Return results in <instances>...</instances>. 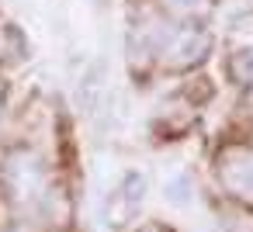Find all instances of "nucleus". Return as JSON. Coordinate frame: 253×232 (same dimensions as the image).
Here are the masks:
<instances>
[{
    "mask_svg": "<svg viewBox=\"0 0 253 232\" xmlns=\"http://www.w3.org/2000/svg\"><path fill=\"white\" fill-rule=\"evenodd\" d=\"M211 52V35L198 21H156V42H153V59L163 70L184 73L205 63Z\"/></svg>",
    "mask_w": 253,
    "mask_h": 232,
    "instance_id": "f257e3e1",
    "label": "nucleus"
},
{
    "mask_svg": "<svg viewBox=\"0 0 253 232\" xmlns=\"http://www.w3.org/2000/svg\"><path fill=\"white\" fill-rule=\"evenodd\" d=\"M142 232H167V229H163V225H146Z\"/></svg>",
    "mask_w": 253,
    "mask_h": 232,
    "instance_id": "1a4fd4ad",
    "label": "nucleus"
},
{
    "mask_svg": "<svg viewBox=\"0 0 253 232\" xmlns=\"http://www.w3.org/2000/svg\"><path fill=\"white\" fill-rule=\"evenodd\" d=\"M191 180L180 173V177H173V180H167V201H173V204H187L191 201Z\"/></svg>",
    "mask_w": 253,
    "mask_h": 232,
    "instance_id": "6e6552de",
    "label": "nucleus"
},
{
    "mask_svg": "<svg viewBox=\"0 0 253 232\" xmlns=\"http://www.w3.org/2000/svg\"><path fill=\"white\" fill-rule=\"evenodd\" d=\"M160 7L170 14V21H201L215 7V0H160Z\"/></svg>",
    "mask_w": 253,
    "mask_h": 232,
    "instance_id": "0eeeda50",
    "label": "nucleus"
},
{
    "mask_svg": "<svg viewBox=\"0 0 253 232\" xmlns=\"http://www.w3.org/2000/svg\"><path fill=\"white\" fill-rule=\"evenodd\" d=\"M215 170H218L222 187H225L232 197L253 204V146H246V142H229V146L218 153Z\"/></svg>",
    "mask_w": 253,
    "mask_h": 232,
    "instance_id": "7ed1b4c3",
    "label": "nucleus"
},
{
    "mask_svg": "<svg viewBox=\"0 0 253 232\" xmlns=\"http://www.w3.org/2000/svg\"><path fill=\"white\" fill-rule=\"evenodd\" d=\"M104 90H108V83H104V63H94V66L80 77V87H77V104H80V111L94 115V111L101 108Z\"/></svg>",
    "mask_w": 253,
    "mask_h": 232,
    "instance_id": "423d86ee",
    "label": "nucleus"
},
{
    "mask_svg": "<svg viewBox=\"0 0 253 232\" xmlns=\"http://www.w3.org/2000/svg\"><path fill=\"white\" fill-rule=\"evenodd\" d=\"M142 201H146V177L142 173H125L122 180H118V187L108 194V201H104V218H108V225H128L135 215H139V208H142Z\"/></svg>",
    "mask_w": 253,
    "mask_h": 232,
    "instance_id": "39448f33",
    "label": "nucleus"
},
{
    "mask_svg": "<svg viewBox=\"0 0 253 232\" xmlns=\"http://www.w3.org/2000/svg\"><path fill=\"white\" fill-rule=\"evenodd\" d=\"M229 56H225V73L239 90H253V14L239 18L229 28Z\"/></svg>",
    "mask_w": 253,
    "mask_h": 232,
    "instance_id": "20e7f679",
    "label": "nucleus"
},
{
    "mask_svg": "<svg viewBox=\"0 0 253 232\" xmlns=\"http://www.w3.org/2000/svg\"><path fill=\"white\" fill-rule=\"evenodd\" d=\"M0 177H4V187L11 194V201L32 208V204H42L49 197V177H45V166L35 153L28 149H14L7 153L4 159V170H0Z\"/></svg>",
    "mask_w": 253,
    "mask_h": 232,
    "instance_id": "f03ea898",
    "label": "nucleus"
}]
</instances>
